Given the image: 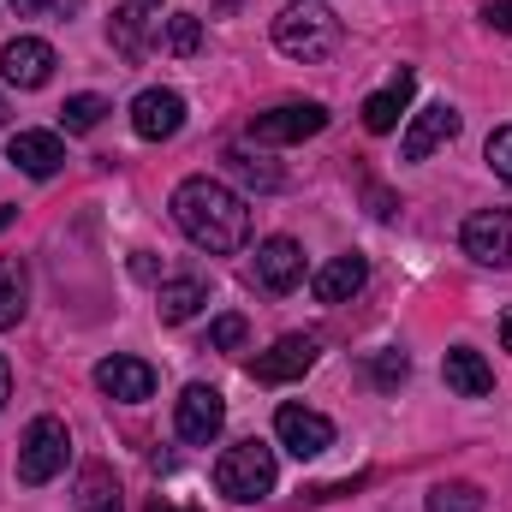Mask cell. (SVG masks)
I'll return each instance as SVG.
<instances>
[{
  "label": "cell",
  "instance_id": "6da1fadb",
  "mask_svg": "<svg viewBox=\"0 0 512 512\" xmlns=\"http://www.w3.org/2000/svg\"><path fill=\"white\" fill-rule=\"evenodd\" d=\"M173 227L209 256H233L251 239V209L233 185L209 179V173H191L173 185Z\"/></svg>",
  "mask_w": 512,
  "mask_h": 512
},
{
  "label": "cell",
  "instance_id": "7a4b0ae2",
  "mask_svg": "<svg viewBox=\"0 0 512 512\" xmlns=\"http://www.w3.org/2000/svg\"><path fill=\"white\" fill-rule=\"evenodd\" d=\"M340 18L322 6V0H292V6H280V18H274V48L286 54V60H304V66H316V60H334V48H340Z\"/></svg>",
  "mask_w": 512,
  "mask_h": 512
},
{
  "label": "cell",
  "instance_id": "3957f363",
  "mask_svg": "<svg viewBox=\"0 0 512 512\" xmlns=\"http://www.w3.org/2000/svg\"><path fill=\"white\" fill-rule=\"evenodd\" d=\"M215 489H221L227 501H239V507L262 501V495L274 489V447H262V441H233V447L215 459Z\"/></svg>",
  "mask_w": 512,
  "mask_h": 512
},
{
  "label": "cell",
  "instance_id": "277c9868",
  "mask_svg": "<svg viewBox=\"0 0 512 512\" xmlns=\"http://www.w3.org/2000/svg\"><path fill=\"white\" fill-rule=\"evenodd\" d=\"M66 459H72L66 423H60V417H36V423L24 429V441H18V483L42 489V483H54V477L66 471Z\"/></svg>",
  "mask_w": 512,
  "mask_h": 512
},
{
  "label": "cell",
  "instance_id": "5b68a950",
  "mask_svg": "<svg viewBox=\"0 0 512 512\" xmlns=\"http://www.w3.org/2000/svg\"><path fill=\"white\" fill-rule=\"evenodd\" d=\"M316 358H322V340L316 334H286V340H274L268 352H256L251 358V382H298V376H310L316 370Z\"/></svg>",
  "mask_w": 512,
  "mask_h": 512
},
{
  "label": "cell",
  "instance_id": "8992f818",
  "mask_svg": "<svg viewBox=\"0 0 512 512\" xmlns=\"http://www.w3.org/2000/svg\"><path fill=\"white\" fill-rule=\"evenodd\" d=\"M316 131H328L322 102H280L268 114H251V143H304Z\"/></svg>",
  "mask_w": 512,
  "mask_h": 512
},
{
  "label": "cell",
  "instance_id": "52a82bcc",
  "mask_svg": "<svg viewBox=\"0 0 512 512\" xmlns=\"http://www.w3.org/2000/svg\"><path fill=\"white\" fill-rule=\"evenodd\" d=\"M221 423H227V399H221L215 387L191 382L185 393H179V405H173V429H179V441L209 447V441L221 435Z\"/></svg>",
  "mask_w": 512,
  "mask_h": 512
},
{
  "label": "cell",
  "instance_id": "ba28073f",
  "mask_svg": "<svg viewBox=\"0 0 512 512\" xmlns=\"http://www.w3.org/2000/svg\"><path fill=\"white\" fill-rule=\"evenodd\" d=\"M274 435H280V447L292 459H322L334 447V423L322 411H310V405H280L274 411Z\"/></svg>",
  "mask_w": 512,
  "mask_h": 512
},
{
  "label": "cell",
  "instance_id": "9c48e42d",
  "mask_svg": "<svg viewBox=\"0 0 512 512\" xmlns=\"http://www.w3.org/2000/svg\"><path fill=\"white\" fill-rule=\"evenodd\" d=\"M54 66H60V54H54L42 36H12V42L0 48V78H6L12 90H42V84L54 78Z\"/></svg>",
  "mask_w": 512,
  "mask_h": 512
},
{
  "label": "cell",
  "instance_id": "30bf717a",
  "mask_svg": "<svg viewBox=\"0 0 512 512\" xmlns=\"http://www.w3.org/2000/svg\"><path fill=\"white\" fill-rule=\"evenodd\" d=\"M459 245H465V256H477V262H489V268H512V209H483V215H471L465 233H459Z\"/></svg>",
  "mask_w": 512,
  "mask_h": 512
},
{
  "label": "cell",
  "instance_id": "8fae6325",
  "mask_svg": "<svg viewBox=\"0 0 512 512\" xmlns=\"http://www.w3.org/2000/svg\"><path fill=\"white\" fill-rule=\"evenodd\" d=\"M453 137H459V114H453L447 102H429V108L411 114V126L399 137V155H405V161H429V155L447 149Z\"/></svg>",
  "mask_w": 512,
  "mask_h": 512
},
{
  "label": "cell",
  "instance_id": "7c38bea8",
  "mask_svg": "<svg viewBox=\"0 0 512 512\" xmlns=\"http://www.w3.org/2000/svg\"><path fill=\"white\" fill-rule=\"evenodd\" d=\"M179 126H185V96L179 90H143L131 102V131L143 143H167V137H179Z\"/></svg>",
  "mask_w": 512,
  "mask_h": 512
},
{
  "label": "cell",
  "instance_id": "4fadbf2b",
  "mask_svg": "<svg viewBox=\"0 0 512 512\" xmlns=\"http://www.w3.org/2000/svg\"><path fill=\"white\" fill-rule=\"evenodd\" d=\"M96 387H102L108 399L143 405V399L155 393V370H149L143 358H102V364H96Z\"/></svg>",
  "mask_w": 512,
  "mask_h": 512
},
{
  "label": "cell",
  "instance_id": "5bb4252c",
  "mask_svg": "<svg viewBox=\"0 0 512 512\" xmlns=\"http://www.w3.org/2000/svg\"><path fill=\"white\" fill-rule=\"evenodd\" d=\"M256 280H262L268 292H292V286L304 280V251H298V239H262V245H256Z\"/></svg>",
  "mask_w": 512,
  "mask_h": 512
},
{
  "label": "cell",
  "instance_id": "9a60e30c",
  "mask_svg": "<svg viewBox=\"0 0 512 512\" xmlns=\"http://www.w3.org/2000/svg\"><path fill=\"white\" fill-rule=\"evenodd\" d=\"M12 167L30 173V179H54L66 167V143L54 131H18L12 137Z\"/></svg>",
  "mask_w": 512,
  "mask_h": 512
},
{
  "label": "cell",
  "instance_id": "2e32d148",
  "mask_svg": "<svg viewBox=\"0 0 512 512\" xmlns=\"http://www.w3.org/2000/svg\"><path fill=\"white\" fill-rule=\"evenodd\" d=\"M364 280H370V262H364L358 251H346V256H334L328 268H316V280H310V286H316V298H322V304H346L352 292H364Z\"/></svg>",
  "mask_w": 512,
  "mask_h": 512
},
{
  "label": "cell",
  "instance_id": "e0dca14e",
  "mask_svg": "<svg viewBox=\"0 0 512 512\" xmlns=\"http://www.w3.org/2000/svg\"><path fill=\"white\" fill-rule=\"evenodd\" d=\"M411 90H417V72H393V84H387V90H376V96L364 102V126L376 131V137L399 131V120H405V102H411Z\"/></svg>",
  "mask_w": 512,
  "mask_h": 512
},
{
  "label": "cell",
  "instance_id": "ac0fdd59",
  "mask_svg": "<svg viewBox=\"0 0 512 512\" xmlns=\"http://www.w3.org/2000/svg\"><path fill=\"white\" fill-rule=\"evenodd\" d=\"M441 370H447V387H453V393H465V399L495 393V370H489V364H483V352H471V346H453Z\"/></svg>",
  "mask_w": 512,
  "mask_h": 512
},
{
  "label": "cell",
  "instance_id": "d6986e66",
  "mask_svg": "<svg viewBox=\"0 0 512 512\" xmlns=\"http://www.w3.org/2000/svg\"><path fill=\"white\" fill-rule=\"evenodd\" d=\"M203 304H209V280H197V274H185V280H167V286L155 292V310H161V322H191Z\"/></svg>",
  "mask_w": 512,
  "mask_h": 512
},
{
  "label": "cell",
  "instance_id": "ffe728a7",
  "mask_svg": "<svg viewBox=\"0 0 512 512\" xmlns=\"http://www.w3.org/2000/svg\"><path fill=\"white\" fill-rule=\"evenodd\" d=\"M30 310V268L24 256H0V328H18Z\"/></svg>",
  "mask_w": 512,
  "mask_h": 512
},
{
  "label": "cell",
  "instance_id": "44dd1931",
  "mask_svg": "<svg viewBox=\"0 0 512 512\" xmlns=\"http://www.w3.org/2000/svg\"><path fill=\"white\" fill-rule=\"evenodd\" d=\"M78 512H126L120 483H114L108 465H84V471H78Z\"/></svg>",
  "mask_w": 512,
  "mask_h": 512
},
{
  "label": "cell",
  "instance_id": "7402d4cb",
  "mask_svg": "<svg viewBox=\"0 0 512 512\" xmlns=\"http://www.w3.org/2000/svg\"><path fill=\"white\" fill-rule=\"evenodd\" d=\"M108 36H114V48H120L126 60H143V54H149V42H155V36H149V18H143V6H131V0L114 12Z\"/></svg>",
  "mask_w": 512,
  "mask_h": 512
},
{
  "label": "cell",
  "instance_id": "603a6c76",
  "mask_svg": "<svg viewBox=\"0 0 512 512\" xmlns=\"http://www.w3.org/2000/svg\"><path fill=\"white\" fill-rule=\"evenodd\" d=\"M423 507L429 512H483V489L477 483H435Z\"/></svg>",
  "mask_w": 512,
  "mask_h": 512
},
{
  "label": "cell",
  "instance_id": "cb8c5ba5",
  "mask_svg": "<svg viewBox=\"0 0 512 512\" xmlns=\"http://www.w3.org/2000/svg\"><path fill=\"white\" fill-rule=\"evenodd\" d=\"M227 167L245 179V185H256V191H280V167H268L262 155H245V149H227Z\"/></svg>",
  "mask_w": 512,
  "mask_h": 512
},
{
  "label": "cell",
  "instance_id": "d4e9b609",
  "mask_svg": "<svg viewBox=\"0 0 512 512\" xmlns=\"http://www.w3.org/2000/svg\"><path fill=\"white\" fill-rule=\"evenodd\" d=\"M161 42H167L173 54H197V48H203V18H197V12H173L167 30H161Z\"/></svg>",
  "mask_w": 512,
  "mask_h": 512
},
{
  "label": "cell",
  "instance_id": "484cf974",
  "mask_svg": "<svg viewBox=\"0 0 512 512\" xmlns=\"http://www.w3.org/2000/svg\"><path fill=\"white\" fill-rule=\"evenodd\" d=\"M102 114H108V102H102V96H66L60 126H66V131H96V126H102Z\"/></svg>",
  "mask_w": 512,
  "mask_h": 512
},
{
  "label": "cell",
  "instance_id": "4316f807",
  "mask_svg": "<svg viewBox=\"0 0 512 512\" xmlns=\"http://www.w3.org/2000/svg\"><path fill=\"white\" fill-rule=\"evenodd\" d=\"M245 334H251V328H245V316H221V322L209 328V346H215V352H239V346H245Z\"/></svg>",
  "mask_w": 512,
  "mask_h": 512
},
{
  "label": "cell",
  "instance_id": "83f0119b",
  "mask_svg": "<svg viewBox=\"0 0 512 512\" xmlns=\"http://www.w3.org/2000/svg\"><path fill=\"white\" fill-rule=\"evenodd\" d=\"M483 155H489V167H495V179H507V185H512V126H501V131H495Z\"/></svg>",
  "mask_w": 512,
  "mask_h": 512
},
{
  "label": "cell",
  "instance_id": "f1b7e54d",
  "mask_svg": "<svg viewBox=\"0 0 512 512\" xmlns=\"http://www.w3.org/2000/svg\"><path fill=\"white\" fill-rule=\"evenodd\" d=\"M370 376H376L382 387H399L405 376H411V364H405V352H382V358L370 364Z\"/></svg>",
  "mask_w": 512,
  "mask_h": 512
},
{
  "label": "cell",
  "instance_id": "f546056e",
  "mask_svg": "<svg viewBox=\"0 0 512 512\" xmlns=\"http://www.w3.org/2000/svg\"><path fill=\"white\" fill-rule=\"evenodd\" d=\"M483 24L501 30V36H512V0H489V6H483Z\"/></svg>",
  "mask_w": 512,
  "mask_h": 512
},
{
  "label": "cell",
  "instance_id": "4dcf8cb0",
  "mask_svg": "<svg viewBox=\"0 0 512 512\" xmlns=\"http://www.w3.org/2000/svg\"><path fill=\"white\" fill-rule=\"evenodd\" d=\"M131 274H137V280H155V262H149V251L131 256Z\"/></svg>",
  "mask_w": 512,
  "mask_h": 512
},
{
  "label": "cell",
  "instance_id": "1f68e13d",
  "mask_svg": "<svg viewBox=\"0 0 512 512\" xmlns=\"http://www.w3.org/2000/svg\"><path fill=\"white\" fill-rule=\"evenodd\" d=\"M6 399H12V364L0 358V411H6Z\"/></svg>",
  "mask_w": 512,
  "mask_h": 512
},
{
  "label": "cell",
  "instance_id": "d6a6232c",
  "mask_svg": "<svg viewBox=\"0 0 512 512\" xmlns=\"http://www.w3.org/2000/svg\"><path fill=\"white\" fill-rule=\"evenodd\" d=\"M78 6H84V0H48V12H60V18H72Z\"/></svg>",
  "mask_w": 512,
  "mask_h": 512
},
{
  "label": "cell",
  "instance_id": "836d02e7",
  "mask_svg": "<svg viewBox=\"0 0 512 512\" xmlns=\"http://www.w3.org/2000/svg\"><path fill=\"white\" fill-rule=\"evenodd\" d=\"M149 512H191V507H173V501H161V495H155V501H149Z\"/></svg>",
  "mask_w": 512,
  "mask_h": 512
},
{
  "label": "cell",
  "instance_id": "e575fe53",
  "mask_svg": "<svg viewBox=\"0 0 512 512\" xmlns=\"http://www.w3.org/2000/svg\"><path fill=\"white\" fill-rule=\"evenodd\" d=\"M12 221H18V209H0V233H6V227H12Z\"/></svg>",
  "mask_w": 512,
  "mask_h": 512
},
{
  "label": "cell",
  "instance_id": "d590c367",
  "mask_svg": "<svg viewBox=\"0 0 512 512\" xmlns=\"http://www.w3.org/2000/svg\"><path fill=\"white\" fill-rule=\"evenodd\" d=\"M501 340H507V352H512V316H507V322H501Z\"/></svg>",
  "mask_w": 512,
  "mask_h": 512
},
{
  "label": "cell",
  "instance_id": "8d00e7d4",
  "mask_svg": "<svg viewBox=\"0 0 512 512\" xmlns=\"http://www.w3.org/2000/svg\"><path fill=\"white\" fill-rule=\"evenodd\" d=\"M131 6H143V12H155V6H161V0H131Z\"/></svg>",
  "mask_w": 512,
  "mask_h": 512
},
{
  "label": "cell",
  "instance_id": "74e56055",
  "mask_svg": "<svg viewBox=\"0 0 512 512\" xmlns=\"http://www.w3.org/2000/svg\"><path fill=\"white\" fill-rule=\"evenodd\" d=\"M0 126H6V96H0Z\"/></svg>",
  "mask_w": 512,
  "mask_h": 512
}]
</instances>
